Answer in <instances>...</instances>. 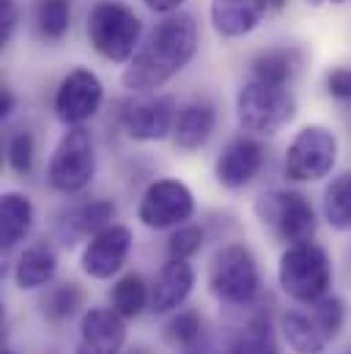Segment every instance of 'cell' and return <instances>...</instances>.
Listing matches in <instances>:
<instances>
[{
	"label": "cell",
	"instance_id": "obj_28",
	"mask_svg": "<svg viewBox=\"0 0 351 354\" xmlns=\"http://www.w3.org/2000/svg\"><path fill=\"white\" fill-rule=\"evenodd\" d=\"M41 308L50 322H66L83 308V291L77 288V283H61L47 291V297L41 299Z\"/></svg>",
	"mask_w": 351,
	"mask_h": 354
},
{
	"label": "cell",
	"instance_id": "obj_5",
	"mask_svg": "<svg viewBox=\"0 0 351 354\" xmlns=\"http://www.w3.org/2000/svg\"><path fill=\"white\" fill-rule=\"evenodd\" d=\"M253 209L263 228H269L285 245L313 242L316 236V228H319L316 209L302 192H294V189L263 192Z\"/></svg>",
	"mask_w": 351,
	"mask_h": 354
},
{
	"label": "cell",
	"instance_id": "obj_32",
	"mask_svg": "<svg viewBox=\"0 0 351 354\" xmlns=\"http://www.w3.org/2000/svg\"><path fill=\"white\" fill-rule=\"evenodd\" d=\"M327 91L330 96L335 99H351V66H341V69H332L327 75Z\"/></svg>",
	"mask_w": 351,
	"mask_h": 354
},
{
	"label": "cell",
	"instance_id": "obj_6",
	"mask_svg": "<svg viewBox=\"0 0 351 354\" xmlns=\"http://www.w3.org/2000/svg\"><path fill=\"white\" fill-rule=\"evenodd\" d=\"M209 291L222 305H250L261 291L256 256L245 245H225L209 266Z\"/></svg>",
	"mask_w": 351,
	"mask_h": 354
},
{
	"label": "cell",
	"instance_id": "obj_3",
	"mask_svg": "<svg viewBox=\"0 0 351 354\" xmlns=\"http://www.w3.org/2000/svg\"><path fill=\"white\" fill-rule=\"evenodd\" d=\"M140 33H143L140 17L124 3L104 0L93 6V11L88 14V39L93 50L113 64L132 61V55L140 47Z\"/></svg>",
	"mask_w": 351,
	"mask_h": 354
},
{
	"label": "cell",
	"instance_id": "obj_18",
	"mask_svg": "<svg viewBox=\"0 0 351 354\" xmlns=\"http://www.w3.org/2000/svg\"><path fill=\"white\" fill-rule=\"evenodd\" d=\"M280 333H283L285 344L291 346V352L296 354H324V349L332 341L327 335V330L321 327V322L316 319L313 308L310 310H285L280 316Z\"/></svg>",
	"mask_w": 351,
	"mask_h": 354
},
{
	"label": "cell",
	"instance_id": "obj_22",
	"mask_svg": "<svg viewBox=\"0 0 351 354\" xmlns=\"http://www.w3.org/2000/svg\"><path fill=\"white\" fill-rule=\"evenodd\" d=\"M299 66V50L294 47H272L253 58V77L263 83L285 86Z\"/></svg>",
	"mask_w": 351,
	"mask_h": 354
},
{
	"label": "cell",
	"instance_id": "obj_10",
	"mask_svg": "<svg viewBox=\"0 0 351 354\" xmlns=\"http://www.w3.org/2000/svg\"><path fill=\"white\" fill-rule=\"evenodd\" d=\"M176 118H178V110H176L173 96L140 93L135 99L121 102V110H118V121L124 132L140 143L165 140L176 129Z\"/></svg>",
	"mask_w": 351,
	"mask_h": 354
},
{
	"label": "cell",
	"instance_id": "obj_25",
	"mask_svg": "<svg viewBox=\"0 0 351 354\" xmlns=\"http://www.w3.org/2000/svg\"><path fill=\"white\" fill-rule=\"evenodd\" d=\"M165 338L181 354H203V322L195 310H178L165 327Z\"/></svg>",
	"mask_w": 351,
	"mask_h": 354
},
{
	"label": "cell",
	"instance_id": "obj_1",
	"mask_svg": "<svg viewBox=\"0 0 351 354\" xmlns=\"http://www.w3.org/2000/svg\"><path fill=\"white\" fill-rule=\"evenodd\" d=\"M198 53V25L189 14L173 11L154 25L149 39L137 47L121 83L132 93H154L195 58Z\"/></svg>",
	"mask_w": 351,
	"mask_h": 354
},
{
	"label": "cell",
	"instance_id": "obj_23",
	"mask_svg": "<svg viewBox=\"0 0 351 354\" xmlns=\"http://www.w3.org/2000/svg\"><path fill=\"white\" fill-rule=\"evenodd\" d=\"M110 299H113V310H118L124 319H137L146 310V305H151V291L140 274L129 272L113 286Z\"/></svg>",
	"mask_w": 351,
	"mask_h": 354
},
{
	"label": "cell",
	"instance_id": "obj_13",
	"mask_svg": "<svg viewBox=\"0 0 351 354\" xmlns=\"http://www.w3.org/2000/svg\"><path fill=\"white\" fill-rule=\"evenodd\" d=\"M126 319L113 308H91L80 319L75 354H121L126 344Z\"/></svg>",
	"mask_w": 351,
	"mask_h": 354
},
{
	"label": "cell",
	"instance_id": "obj_9",
	"mask_svg": "<svg viewBox=\"0 0 351 354\" xmlns=\"http://www.w3.org/2000/svg\"><path fill=\"white\" fill-rule=\"evenodd\" d=\"M192 214H195V195L178 178H160L149 184L137 206V220L151 231L178 228Z\"/></svg>",
	"mask_w": 351,
	"mask_h": 354
},
{
	"label": "cell",
	"instance_id": "obj_39",
	"mask_svg": "<svg viewBox=\"0 0 351 354\" xmlns=\"http://www.w3.org/2000/svg\"><path fill=\"white\" fill-rule=\"evenodd\" d=\"M349 354H351V352H349Z\"/></svg>",
	"mask_w": 351,
	"mask_h": 354
},
{
	"label": "cell",
	"instance_id": "obj_16",
	"mask_svg": "<svg viewBox=\"0 0 351 354\" xmlns=\"http://www.w3.org/2000/svg\"><path fill=\"white\" fill-rule=\"evenodd\" d=\"M195 288V269L184 259H168L151 286V310L157 316L178 310Z\"/></svg>",
	"mask_w": 351,
	"mask_h": 354
},
{
	"label": "cell",
	"instance_id": "obj_14",
	"mask_svg": "<svg viewBox=\"0 0 351 354\" xmlns=\"http://www.w3.org/2000/svg\"><path fill=\"white\" fill-rule=\"evenodd\" d=\"M285 0H211V28L222 39H239L261 25L263 14L280 11Z\"/></svg>",
	"mask_w": 351,
	"mask_h": 354
},
{
	"label": "cell",
	"instance_id": "obj_15",
	"mask_svg": "<svg viewBox=\"0 0 351 354\" xmlns=\"http://www.w3.org/2000/svg\"><path fill=\"white\" fill-rule=\"evenodd\" d=\"M263 146L256 138H236L231 140L214 162V176L225 189H242L253 184L263 168Z\"/></svg>",
	"mask_w": 351,
	"mask_h": 354
},
{
	"label": "cell",
	"instance_id": "obj_12",
	"mask_svg": "<svg viewBox=\"0 0 351 354\" xmlns=\"http://www.w3.org/2000/svg\"><path fill=\"white\" fill-rule=\"evenodd\" d=\"M132 250V231L126 225H107L99 234L88 236L86 248L80 253V269L91 280H110L121 272Z\"/></svg>",
	"mask_w": 351,
	"mask_h": 354
},
{
	"label": "cell",
	"instance_id": "obj_30",
	"mask_svg": "<svg viewBox=\"0 0 351 354\" xmlns=\"http://www.w3.org/2000/svg\"><path fill=\"white\" fill-rule=\"evenodd\" d=\"M203 248V228L200 225H178L171 239H168V256L171 259H184L189 261L195 253H200Z\"/></svg>",
	"mask_w": 351,
	"mask_h": 354
},
{
	"label": "cell",
	"instance_id": "obj_27",
	"mask_svg": "<svg viewBox=\"0 0 351 354\" xmlns=\"http://www.w3.org/2000/svg\"><path fill=\"white\" fill-rule=\"evenodd\" d=\"M228 354H280L277 338L266 319L250 322L228 346Z\"/></svg>",
	"mask_w": 351,
	"mask_h": 354
},
{
	"label": "cell",
	"instance_id": "obj_29",
	"mask_svg": "<svg viewBox=\"0 0 351 354\" xmlns=\"http://www.w3.org/2000/svg\"><path fill=\"white\" fill-rule=\"evenodd\" d=\"M33 162H36V140L28 129H17L8 138V165L14 174L25 176L33 171Z\"/></svg>",
	"mask_w": 351,
	"mask_h": 354
},
{
	"label": "cell",
	"instance_id": "obj_26",
	"mask_svg": "<svg viewBox=\"0 0 351 354\" xmlns=\"http://www.w3.org/2000/svg\"><path fill=\"white\" fill-rule=\"evenodd\" d=\"M72 25V0H39L36 30L47 41H61Z\"/></svg>",
	"mask_w": 351,
	"mask_h": 354
},
{
	"label": "cell",
	"instance_id": "obj_17",
	"mask_svg": "<svg viewBox=\"0 0 351 354\" xmlns=\"http://www.w3.org/2000/svg\"><path fill=\"white\" fill-rule=\"evenodd\" d=\"M217 127V110L211 102H189L178 110L173 129V143L181 151H198L203 149Z\"/></svg>",
	"mask_w": 351,
	"mask_h": 354
},
{
	"label": "cell",
	"instance_id": "obj_31",
	"mask_svg": "<svg viewBox=\"0 0 351 354\" xmlns=\"http://www.w3.org/2000/svg\"><path fill=\"white\" fill-rule=\"evenodd\" d=\"M310 308H313L316 319L321 322V327L327 330V335L330 338H338V333L343 330V322H346V305H343V299L327 294L319 302H313Z\"/></svg>",
	"mask_w": 351,
	"mask_h": 354
},
{
	"label": "cell",
	"instance_id": "obj_36",
	"mask_svg": "<svg viewBox=\"0 0 351 354\" xmlns=\"http://www.w3.org/2000/svg\"><path fill=\"white\" fill-rule=\"evenodd\" d=\"M307 3H313V6H324V3H335V6H338V3H346V0H307Z\"/></svg>",
	"mask_w": 351,
	"mask_h": 354
},
{
	"label": "cell",
	"instance_id": "obj_38",
	"mask_svg": "<svg viewBox=\"0 0 351 354\" xmlns=\"http://www.w3.org/2000/svg\"><path fill=\"white\" fill-rule=\"evenodd\" d=\"M3 354H17L14 349H3Z\"/></svg>",
	"mask_w": 351,
	"mask_h": 354
},
{
	"label": "cell",
	"instance_id": "obj_19",
	"mask_svg": "<svg viewBox=\"0 0 351 354\" xmlns=\"http://www.w3.org/2000/svg\"><path fill=\"white\" fill-rule=\"evenodd\" d=\"M36 209L25 192L8 189L0 198V248L8 253L19 242H25L33 231Z\"/></svg>",
	"mask_w": 351,
	"mask_h": 354
},
{
	"label": "cell",
	"instance_id": "obj_34",
	"mask_svg": "<svg viewBox=\"0 0 351 354\" xmlns=\"http://www.w3.org/2000/svg\"><path fill=\"white\" fill-rule=\"evenodd\" d=\"M143 3L157 14H173L184 6V0H143Z\"/></svg>",
	"mask_w": 351,
	"mask_h": 354
},
{
	"label": "cell",
	"instance_id": "obj_7",
	"mask_svg": "<svg viewBox=\"0 0 351 354\" xmlns=\"http://www.w3.org/2000/svg\"><path fill=\"white\" fill-rule=\"evenodd\" d=\"M93 176H96L93 138L86 127H69L50 157L47 181L61 195H77L93 181Z\"/></svg>",
	"mask_w": 351,
	"mask_h": 354
},
{
	"label": "cell",
	"instance_id": "obj_35",
	"mask_svg": "<svg viewBox=\"0 0 351 354\" xmlns=\"http://www.w3.org/2000/svg\"><path fill=\"white\" fill-rule=\"evenodd\" d=\"M11 110H14V93L8 88H3L0 91V118H8Z\"/></svg>",
	"mask_w": 351,
	"mask_h": 354
},
{
	"label": "cell",
	"instance_id": "obj_4",
	"mask_svg": "<svg viewBox=\"0 0 351 354\" xmlns=\"http://www.w3.org/2000/svg\"><path fill=\"white\" fill-rule=\"evenodd\" d=\"M236 118L253 135H277L296 118V99L285 86L253 77L236 93Z\"/></svg>",
	"mask_w": 351,
	"mask_h": 354
},
{
	"label": "cell",
	"instance_id": "obj_37",
	"mask_svg": "<svg viewBox=\"0 0 351 354\" xmlns=\"http://www.w3.org/2000/svg\"><path fill=\"white\" fill-rule=\"evenodd\" d=\"M129 354H151L149 349H135V352H129Z\"/></svg>",
	"mask_w": 351,
	"mask_h": 354
},
{
	"label": "cell",
	"instance_id": "obj_33",
	"mask_svg": "<svg viewBox=\"0 0 351 354\" xmlns=\"http://www.w3.org/2000/svg\"><path fill=\"white\" fill-rule=\"evenodd\" d=\"M17 6L14 0H0V44H8L17 30Z\"/></svg>",
	"mask_w": 351,
	"mask_h": 354
},
{
	"label": "cell",
	"instance_id": "obj_20",
	"mask_svg": "<svg viewBox=\"0 0 351 354\" xmlns=\"http://www.w3.org/2000/svg\"><path fill=\"white\" fill-rule=\"evenodd\" d=\"M58 256L47 245H30L14 266V280L22 291H36L55 277Z\"/></svg>",
	"mask_w": 351,
	"mask_h": 354
},
{
	"label": "cell",
	"instance_id": "obj_21",
	"mask_svg": "<svg viewBox=\"0 0 351 354\" xmlns=\"http://www.w3.org/2000/svg\"><path fill=\"white\" fill-rule=\"evenodd\" d=\"M113 217H115V206L110 201H88V203H80L64 220L66 245H69V236H93V234H99L102 228L113 225Z\"/></svg>",
	"mask_w": 351,
	"mask_h": 354
},
{
	"label": "cell",
	"instance_id": "obj_24",
	"mask_svg": "<svg viewBox=\"0 0 351 354\" xmlns=\"http://www.w3.org/2000/svg\"><path fill=\"white\" fill-rule=\"evenodd\" d=\"M324 217L332 228L351 231V171L332 178L324 189Z\"/></svg>",
	"mask_w": 351,
	"mask_h": 354
},
{
	"label": "cell",
	"instance_id": "obj_8",
	"mask_svg": "<svg viewBox=\"0 0 351 354\" xmlns=\"http://www.w3.org/2000/svg\"><path fill=\"white\" fill-rule=\"evenodd\" d=\"M338 162V138L330 127H302L285 149V176L291 181H321Z\"/></svg>",
	"mask_w": 351,
	"mask_h": 354
},
{
	"label": "cell",
	"instance_id": "obj_11",
	"mask_svg": "<svg viewBox=\"0 0 351 354\" xmlns=\"http://www.w3.org/2000/svg\"><path fill=\"white\" fill-rule=\"evenodd\" d=\"M104 102V86L91 69H72L55 91V115L64 127H83Z\"/></svg>",
	"mask_w": 351,
	"mask_h": 354
},
{
	"label": "cell",
	"instance_id": "obj_2",
	"mask_svg": "<svg viewBox=\"0 0 351 354\" xmlns=\"http://www.w3.org/2000/svg\"><path fill=\"white\" fill-rule=\"evenodd\" d=\"M280 288L299 305H313L327 297L332 286V261L316 242L288 245L277 264Z\"/></svg>",
	"mask_w": 351,
	"mask_h": 354
}]
</instances>
